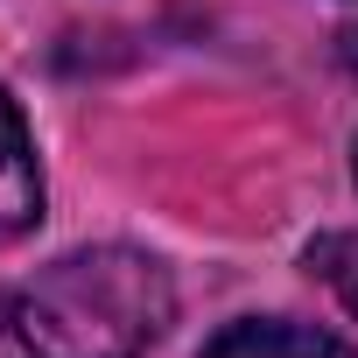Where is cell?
<instances>
[{"instance_id": "6da1fadb", "label": "cell", "mask_w": 358, "mask_h": 358, "mask_svg": "<svg viewBox=\"0 0 358 358\" xmlns=\"http://www.w3.org/2000/svg\"><path fill=\"white\" fill-rule=\"evenodd\" d=\"M176 316L162 260L134 246L64 253L0 302V337L15 358H141Z\"/></svg>"}, {"instance_id": "5b68a950", "label": "cell", "mask_w": 358, "mask_h": 358, "mask_svg": "<svg viewBox=\"0 0 358 358\" xmlns=\"http://www.w3.org/2000/svg\"><path fill=\"white\" fill-rule=\"evenodd\" d=\"M344 43H351V64H358V29H351V36H344Z\"/></svg>"}, {"instance_id": "3957f363", "label": "cell", "mask_w": 358, "mask_h": 358, "mask_svg": "<svg viewBox=\"0 0 358 358\" xmlns=\"http://www.w3.org/2000/svg\"><path fill=\"white\" fill-rule=\"evenodd\" d=\"M204 358H358L344 337L316 330V323H288V316H246V323H225Z\"/></svg>"}, {"instance_id": "7a4b0ae2", "label": "cell", "mask_w": 358, "mask_h": 358, "mask_svg": "<svg viewBox=\"0 0 358 358\" xmlns=\"http://www.w3.org/2000/svg\"><path fill=\"white\" fill-rule=\"evenodd\" d=\"M43 211V169H36V141L22 127V106L0 85V246L22 239Z\"/></svg>"}, {"instance_id": "277c9868", "label": "cell", "mask_w": 358, "mask_h": 358, "mask_svg": "<svg viewBox=\"0 0 358 358\" xmlns=\"http://www.w3.org/2000/svg\"><path fill=\"white\" fill-rule=\"evenodd\" d=\"M309 274H323L330 295L358 316V232H330V239H316V246H309Z\"/></svg>"}]
</instances>
